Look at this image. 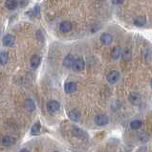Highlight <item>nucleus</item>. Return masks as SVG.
Wrapping results in <instances>:
<instances>
[{
    "label": "nucleus",
    "instance_id": "nucleus-1",
    "mask_svg": "<svg viewBox=\"0 0 152 152\" xmlns=\"http://www.w3.org/2000/svg\"><path fill=\"white\" fill-rule=\"evenodd\" d=\"M85 67V63H84V60L80 58H75L74 60V63L72 65V68L74 71L76 72H80L84 69Z\"/></svg>",
    "mask_w": 152,
    "mask_h": 152
},
{
    "label": "nucleus",
    "instance_id": "nucleus-2",
    "mask_svg": "<svg viewBox=\"0 0 152 152\" xmlns=\"http://www.w3.org/2000/svg\"><path fill=\"white\" fill-rule=\"evenodd\" d=\"M2 42H3V45L6 46V47H12L14 46V44L15 43V37L14 34H7L6 36H4L3 39H2Z\"/></svg>",
    "mask_w": 152,
    "mask_h": 152
},
{
    "label": "nucleus",
    "instance_id": "nucleus-3",
    "mask_svg": "<svg viewBox=\"0 0 152 152\" xmlns=\"http://www.w3.org/2000/svg\"><path fill=\"white\" fill-rule=\"evenodd\" d=\"M15 138H14L12 136H4L1 138V140H0V142H1V145H4V146H12L15 144Z\"/></svg>",
    "mask_w": 152,
    "mask_h": 152
},
{
    "label": "nucleus",
    "instance_id": "nucleus-4",
    "mask_svg": "<svg viewBox=\"0 0 152 152\" xmlns=\"http://www.w3.org/2000/svg\"><path fill=\"white\" fill-rule=\"evenodd\" d=\"M72 134L75 137L77 138H80V139H85L87 138V134H86L85 131H83L81 128L77 127V126H73L72 130H71Z\"/></svg>",
    "mask_w": 152,
    "mask_h": 152
},
{
    "label": "nucleus",
    "instance_id": "nucleus-5",
    "mask_svg": "<svg viewBox=\"0 0 152 152\" xmlns=\"http://www.w3.org/2000/svg\"><path fill=\"white\" fill-rule=\"evenodd\" d=\"M95 123H96L99 126H103V125H106L108 123H109V118L106 115H98L96 118H95Z\"/></svg>",
    "mask_w": 152,
    "mask_h": 152
},
{
    "label": "nucleus",
    "instance_id": "nucleus-6",
    "mask_svg": "<svg viewBox=\"0 0 152 152\" xmlns=\"http://www.w3.org/2000/svg\"><path fill=\"white\" fill-rule=\"evenodd\" d=\"M106 79L109 83H116L120 79V73L118 71H112L107 75Z\"/></svg>",
    "mask_w": 152,
    "mask_h": 152
},
{
    "label": "nucleus",
    "instance_id": "nucleus-7",
    "mask_svg": "<svg viewBox=\"0 0 152 152\" xmlns=\"http://www.w3.org/2000/svg\"><path fill=\"white\" fill-rule=\"evenodd\" d=\"M59 107H60V104L56 101H50L47 103V109H48L50 113H55L56 111H58Z\"/></svg>",
    "mask_w": 152,
    "mask_h": 152
},
{
    "label": "nucleus",
    "instance_id": "nucleus-8",
    "mask_svg": "<svg viewBox=\"0 0 152 152\" xmlns=\"http://www.w3.org/2000/svg\"><path fill=\"white\" fill-rule=\"evenodd\" d=\"M73 25L70 21H62L59 24V31L61 33H69L72 30Z\"/></svg>",
    "mask_w": 152,
    "mask_h": 152
},
{
    "label": "nucleus",
    "instance_id": "nucleus-9",
    "mask_svg": "<svg viewBox=\"0 0 152 152\" xmlns=\"http://www.w3.org/2000/svg\"><path fill=\"white\" fill-rule=\"evenodd\" d=\"M99 39H101V42L104 45H109L110 43L113 41V37L109 33H103L101 37H99Z\"/></svg>",
    "mask_w": 152,
    "mask_h": 152
},
{
    "label": "nucleus",
    "instance_id": "nucleus-10",
    "mask_svg": "<svg viewBox=\"0 0 152 152\" xmlns=\"http://www.w3.org/2000/svg\"><path fill=\"white\" fill-rule=\"evenodd\" d=\"M68 116H69V119H70L71 121H79L80 119V113L77 109L71 110L70 112H69Z\"/></svg>",
    "mask_w": 152,
    "mask_h": 152
},
{
    "label": "nucleus",
    "instance_id": "nucleus-11",
    "mask_svg": "<svg viewBox=\"0 0 152 152\" xmlns=\"http://www.w3.org/2000/svg\"><path fill=\"white\" fill-rule=\"evenodd\" d=\"M64 90H65V92H66L67 94H72L77 90V84L75 83V82H73V81L67 82V83L65 84V86H64Z\"/></svg>",
    "mask_w": 152,
    "mask_h": 152
},
{
    "label": "nucleus",
    "instance_id": "nucleus-12",
    "mask_svg": "<svg viewBox=\"0 0 152 152\" xmlns=\"http://www.w3.org/2000/svg\"><path fill=\"white\" fill-rule=\"evenodd\" d=\"M129 101H130V102H131L132 104H134V105H138V104L140 103V102H141L140 95H139L138 93H135V92L130 93V95H129Z\"/></svg>",
    "mask_w": 152,
    "mask_h": 152
},
{
    "label": "nucleus",
    "instance_id": "nucleus-13",
    "mask_svg": "<svg viewBox=\"0 0 152 152\" xmlns=\"http://www.w3.org/2000/svg\"><path fill=\"white\" fill-rule=\"evenodd\" d=\"M40 62H41V58L38 55H34L31 58V60H30V64H31V66L33 68H37L39 66Z\"/></svg>",
    "mask_w": 152,
    "mask_h": 152
},
{
    "label": "nucleus",
    "instance_id": "nucleus-14",
    "mask_svg": "<svg viewBox=\"0 0 152 152\" xmlns=\"http://www.w3.org/2000/svg\"><path fill=\"white\" fill-rule=\"evenodd\" d=\"M74 60H75V58H74L73 55H67L63 60V65L66 68H70V67H72Z\"/></svg>",
    "mask_w": 152,
    "mask_h": 152
},
{
    "label": "nucleus",
    "instance_id": "nucleus-15",
    "mask_svg": "<svg viewBox=\"0 0 152 152\" xmlns=\"http://www.w3.org/2000/svg\"><path fill=\"white\" fill-rule=\"evenodd\" d=\"M24 107H25V109L29 111V112H31L33 110H34V102L33 99H25V102H24Z\"/></svg>",
    "mask_w": 152,
    "mask_h": 152
},
{
    "label": "nucleus",
    "instance_id": "nucleus-16",
    "mask_svg": "<svg viewBox=\"0 0 152 152\" xmlns=\"http://www.w3.org/2000/svg\"><path fill=\"white\" fill-rule=\"evenodd\" d=\"M121 55V48L119 46H116L114 47V48L112 49L111 51V56H112V58L114 59V60H117L119 58H120V56Z\"/></svg>",
    "mask_w": 152,
    "mask_h": 152
},
{
    "label": "nucleus",
    "instance_id": "nucleus-17",
    "mask_svg": "<svg viewBox=\"0 0 152 152\" xmlns=\"http://www.w3.org/2000/svg\"><path fill=\"white\" fill-rule=\"evenodd\" d=\"M134 25L138 26V27H142V26L145 25L146 23V18L145 16H137L135 19L133 21Z\"/></svg>",
    "mask_w": 152,
    "mask_h": 152
},
{
    "label": "nucleus",
    "instance_id": "nucleus-18",
    "mask_svg": "<svg viewBox=\"0 0 152 152\" xmlns=\"http://www.w3.org/2000/svg\"><path fill=\"white\" fill-rule=\"evenodd\" d=\"M5 6L8 10L12 11L17 7V1L16 0H6L5 2Z\"/></svg>",
    "mask_w": 152,
    "mask_h": 152
},
{
    "label": "nucleus",
    "instance_id": "nucleus-19",
    "mask_svg": "<svg viewBox=\"0 0 152 152\" xmlns=\"http://www.w3.org/2000/svg\"><path fill=\"white\" fill-rule=\"evenodd\" d=\"M9 61V55L7 52H1L0 53V65H5Z\"/></svg>",
    "mask_w": 152,
    "mask_h": 152
},
{
    "label": "nucleus",
    "instance_id": "nucleus-20",
    "mask_svg": "<svg viewBox=\"0 0 152 152\" xmlns=\"http://www.w3.org/2000/svg\"><path fill=\"white\" fill-rule=\"evenodd\" d=\"M40 128H41L40 123H39V121H37V123L33 125L32 130H31V132H32L33 135H37V134L39 133V131H40Z\"/></svg>",
    "mask_w": 152,
    "mask_h": 152
},
{
    "label": "nucleus",
    "instance_id": "nucleus-21",
    "mask_svg": "<svg viewBox=\"0 0 152 152\" xmlns=\"http://www.w3.org/2000/svg\"><path fill=\"white\" fill-rule=\"evenodd\" d=\"M142 123L141 121L134 120V121H131V123H130V127H131L132 129H139V128L142 127Z\"/></svg>",
    "mask_w": 152,
    "mask_h": 152
},
{
    "label": "nucleus",
    "instance_id": "nucleus-22",
    "mask_svg": "<svg viewBox=\"0 0 152 152\" xmlns=\"http://www.w3.org/2000/svg\"><path fill=\"white\" fill-rule=\"evenodd\" d=\"M123 58L124 60L126 59H130V58H131V50H130L129 48H126L124 50V54H123Z\"/></svg>",
    "mask_w": 152,
    "mask_h": 152
},
{
    "label": "nucleus",
    "instance_id": "nucleus-23",
    "mask_svg": "<svg viewBox=\"0 0 152 152\" xmlns=\"http://www.w3.org/2000/svg\"><path fill=\"white\" fill-rule=\"evenodd\" d=\"M37 40H39V41H43L44 40V37H43V34H42V32L40 31V30H38V31L37 32Z\"/></svg>",
    "mask_w": 152,
    "mask_h": 152
},
{
    "label": "nucleus",
    "instance_id": "nucleus-24",
    "mask_svg": "<svg viewBox=\"0 0 152 152\" xmlns=\"http://www.w3.org/2000/svg\"><path fill=\"white\" fill-rule=\"evenodd\" d=\"M124 1V0H112V3L115 4V5H119V4H121Z\"/></svg>",
    "mask_w": 152,
    "mask_h": 152
},
{
    "label": "nucleus",
    "instance_id": "nucleus-25",
    "mask_svg": "<svg viewBox=\"0 0 152 152\" xmlns=\"http://www.w3.org/2000/svg\"><path fill=\"white\" fill-rule=\"evenodd\" d=\"M136 152H146V147L145 146L141 147V148H139Z\"/></svg>",
    "mask_w": 152,
    "mask_h": 152
},
{
    "label": "nucleus",
    "instance_id": "nucleus-26",
    "mask_svg": "<svg viewBox=\"0 0 152 152\" xmlns=\"http://www.w3.org/2000/svg\"><path fill=\"white\" fill-rule=\"evenodd\" d=\"M19 152H29V150H28V149H26V148H23V149L19 150Z\"/></svg>",
    "mask_w": 152,
    "mask_h": 152
},
{
    "label": "nucleus",
    "instance_id": "nucleus-27",
    "mask_svg": "<svg viewBox=\"0 0 152 152\" xmlns=\"http://www.w3.org/2000/svg\"><path fill=\"white\" fill-rule=\"evenodd\" d=\"M150 84H151V88H152V80H151V82H150Z\"/></svg>",
    "mask_w": 152,
    "mask_h": 152
},
{
    "label": "nucleus",
    "instance_id": "nucleus-28",
    "mask_svg": "<svg viewBox=\"0 0 152 152\" xmlns=\"http://www.w3.org/2000/svg\"><path fill=\"white\" fill-rule=\"evenodd\" d=\"M55 152H58V151H55Z\"/></svg>",
    "mask_w": 152,
    "mask_h": 152
}]
</instances>
